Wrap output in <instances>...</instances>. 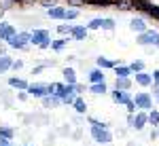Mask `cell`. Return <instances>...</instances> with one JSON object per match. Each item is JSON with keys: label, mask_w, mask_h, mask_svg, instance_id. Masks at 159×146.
<instances>
[{"label": "cell", "mask_w": 159, "mask_h": 146, "mask_svg": "<svg viewBox=\"0 0 159 146\" xmlns=\"http://www.w3.org/2000/svg\"><path fill=\"white\" fill-rule=\"evenodd\" d=\"M66 45H68V38H57V40H51V51H64L66 49Z\"/></svg>", "instance_id": "d4e9b609"}, {"label": "cell", "mask_w": 159, "mask_h": 146, "mask_svg": "<svg viewBox=\"0 0 159 146\" xmlns=\"http://www.w3.org/2000/svg\"><path fill=\"white\" fill-rule=\"evenodd\" d=\"M7 45H9L11 49L24 51V49H28V45H32V34H30V32H17Z\"/></svg>", "instance_id": "5b68a950"}, {"label": "cell", "mask_w": 159, "mask_h": 146, "mask_svg": "<svg viewBox=\"0 0 159 146\" xmlns=\"http://www.w3.org/2000/svg\"><path fill=\"white\" fill-rule=\"evenodd\" d=\"M34 2H38V0H19L21 7H30V4H34Z\"/></svg>", "instance_id": "b9f144b4"}, {"label": "cell", "mask_w": 159, "mask_h": 146, "mask_svg": "<svg viewBox=\"0 0 159 146\" xmlns=\"http://www.w3.org/2000/svg\"><path fill=\"white\" fill-rule=\"evenodd\" d=\"M115 9H119V11H132V9H136V0H115Z\"/></svg>", "instance_id": "44dd1931"}, {"label": "cell", "mask_w": 159, "mask_h": 146, "mask_svg": "<svg viewBox=\"0 0 159 146\" xmlns=\"http://www.w3.org/2000/svg\"><path fill=\"white\" fill-rule=\"evenodd\" d=\"M87 121L91 125V138H93V142H98L100 146H106L112 142V134H110V129H108V123H102L98 119H93V117H89Z\"/></svg>", "instance_id": "6da1fadb"}, {"label": "cell", "mask_w": 159, "mask_h": 146, "mask_svg": "<svg viewBox=\"0 0 159 146\" xmlns=\"http://www.w3.org/2000/svg\"><path fill=\"white\" fill-rule=\"evenodd\" d=\"M0 146H13L11 140H4V138H0Z\"/></svg>", "instance_id": "ee69618b"}, {"label": "cell", "mask_w": 159, "mask_h": 146, "mask_svg": "<svg viewBox=\"0 0 159 146\" xmlns=\"http://www.w3.org/2000/svg\"><path fill=\"white\" fill-rule=\"evenodd\" d=\"M151 78H153V91H157V89H159V68H155V70H153Z\"/></svg>", "instance_id": "d6a6232c"}, {"label": "cell", "mask_w": 159, "mask_h": 146, "mask_svg": "<svg viewBox=\"0 0 159 146\" xmlns=\"http://www.w3.org/2000/svg\"><path fill=\"white\" fill-rule=\"evenodd\" d=\"M64 13H66V7H51V9H47V15H49L51 19H64Z\"/></svg>", "instance_id": "7402d4cb"}, {"label": "cell", "mask_w": 159, "mask_h": 146, "mask_svg": "<svg viewBox=\"0 0 159 146\" xmlns=\"http://www.w3.org/2000/svg\"><path fill=\"white\" fill-rule=\"evenodd\" d=\"M127 125L136 129V131H142L144 127L148 125V112H136V114H127Z\"/></svg>", "instance_id": "8992f818"}, {"label": "cell", "mask_w": 159, "mask_h": 146, "mask_svg": "<svg viewBox=\"0 0 159 146\" xmlns=\"http://www.w3.org/2000/svg\"><path fill=\"white\" fill-rule=\"evenodd\" d=\"M15 4H17V0H0V11H11Z\"/></svg>", "instance_id": "4dcf8cb0"}, {"label": "cell", "mask_w": 159, "mask_h": 146, "mask_svg": "<svg viewBox=\"0 0 159 146\" xmlns=\"http://www.w3.org/2000/svg\"><path fill=\"white\" fill-rule=\"evenodd\" d=\"M70 30H72V25L70 24H60L57 25V34H61V36H70Z\"/></svg>", "instance_id": "f546056e"}, {"label": "cell", "mask_w": 159, "mask_h": 146, "mask_svg": "<svg viewBox=\"0 0 159 146\" xmlns=\"http://www.w3.org/2000/svg\"><path fill=\"white\" fill-rule=\"evenodd\" d=\"M13 66V57H9V55H0V74L9 72Z\"/></svg>", "instance_id": "603a6c76"}, {"label": "cell", "mask_w": 159, "mask_h": 146, "mask_svg": "<svg viewBox=\"0 0 159 146\" xmlns=\"http://www.w3.org/2000/svg\"><path fill=\"white\" fill-rule=\"evenodd\" d=\"M30 34H32V45L40 47L43 51H45V49H51V34H49V30H45V28H34Z\"/></svg>", "instance_id": "7a4b0ae2"}, {"label": "cell", "mask_w": 159, "mask_h": 146, "mask_svg": "<svg viewBox=\"0 0 159 146\" xmlns=\"http://www.w3.org/2000/svg\"><path fill=\"white\" fill-rule=\"evenodd\" d=\"M132 100L136 104V110H140V112H151L153 110V95L148 91H138Z\"/></svg>", "instance_id": "277c9868"}, {"label": "cell", "mask_w": 159, "mask_h": 146, "mask_svg": "<svg viewBox=\"0 0 159 146\" xmlns=\"http://www.w3.org/2000/svg\"><path fill=\"white\" fill-rule=\"evenodd\" d=\"M110 91V97H112V102L115 104H119V106H125L127 102H132V93L129 91H119V89H108Z\"/></svg>", "instance_id": "ba28073f"}, {"label": "cell", "mask_w": 159, "mask_h": 146, "mask_svg": "<svg viewBox=\"0 0 159 146\" xmlns=\"http://www.w3.org/2000/svg\"><path fill=\"white\" fill-rule=\"evenodd\" d=\"M28 85H30V83H28L25 78H19V76H11V78H9V87L17 89V91H25Z\"/></svg>", "instance_id": "2e32d148"}, {"label": "cell", "mask_w": 159, "mask_h": 146, "mask_svg": "<svg viewBox=\"0 0 159 146\" xmlns=\"http://www.w3.org/2000/svg\"><path fill=\"white\" fill-rule=\"evenodd\" d=\"M129 30L136 32V34H142V32H147L148 30V24L144 17H134L132 21H129Z\"/></svg>", "instance_id": "30bf717a"}, {"label": "cell", "mask_w": 159, "mask_h": 146, "mask_svg": "<svg viewBox=\"0 0 159 146\" xmlns=\"http://www.w3.org/2000/svg\"><path fill=\"white\" fill-rule=\"evenodd\" d=\"M87 30H102V17H96L87 24Z\"/></svg>", "instance_id": "1f68e13d"}, {"label": "cell", "mask_w": 159, "mask_h": 146, "mask_svg": "<svg viewBox=\"0 0 159 146\" xmlns=\"http://www.w3.org/2000/svg\"><path fill=\"white\" fill-rule=\"evenodd\" d=\"M25 146H32V144H25Z\"/></svg>", "instance_id": "7dc6e473"}, {"label": "cell", "mask_w": 159, "mask_h": 146, "mask_svg": "<svg viewBox=\"0 0 159 146\" xmlns=\"http://www.w3.org/2000/svg\"><path fill=\"white\" fill-rule=\"evenodd\" d=\"M43 70H45V66L40 64V66H36V68H32V74H40Z\"/></svg>", "instance_id": "7bdbcfd3"}, {"label": "cell", "mask_w": 159, "mask_h": 146, "mask_svg": "<svg viewBox=\"0 0 159 146\" xmlns=\"http://www.w3.org/2000/svg\"><path fill=\"white\" fill-rule=\"evenodd\" d=\"M38 2H40V7H47V9L57 7V0H38Z\"/></svg>", "instance_id": "74e56055"}, {"label": "cell", "mask_w": 159, "mask_h": 146, "mask_svg": "<svg viewBox=\"0 0 159 146\" xmlns=\"http://www.w3.org/2000/svg\"><path fill=\"white\" fill-rule=\"evenodd\" d=\"M60 106H64V104H61V100L57 95H53V93H51V95H45V97H43V108L53 110V108H60Z\"/></svg>", "instance_id": "5bb4252c"}, {"label": "cell", "mask_w": 159, "mask_h": 146, "mask_svg": "<svg viewBox=\"0 0 159 146\" xmlns=\"http://www.w3.org/2000/svg\"><path fill=\"white\" fill-rule=\"evenodd\" d=\"M24 68V61L21 60H13V66H11V70H15V72H19Z\"/></svg>", "instance_id": "f35d334b"}, {"label": "cell", "mask_w": 159, "mask_h": 146, "mask_svg": "<svg viewBox=\"0 0 159 146\" xmlns=\"http://www.w3.org/2000/svg\"><path fill=\"white\" fill-rule=\"evenodd\" d=\"M134 83H136V85H140V87H151V85H153V78H151V74L144 70V72L134 74Z\"/></svg>", "instance_id": "9a60e30c"}, {"label": "cell", "mask_w": 159, "mask_h": 146, "mask_svg": "<svg viewBox=\"0 0 159 146\" xmlns=\"http://www.w3.org/2000/svg\"><path fill=\"white\" fill-rule=\"evenodd\" d=\"M129 70H132V76L138 72H144V61L142 60H134L132 64H129Z\"/></svg>", "instance_id": "484cf974"}, {"label": "cell", "mask_w": 159, "mask_h": 146, "mask_svg": "<svg viewBox=\"0 0 159 146\" xmlns=\"http://www.w3.org/2000/svg\"><path fill=\"white\" fill-rule=\"evenodd\" d=\"M115 19H112V17H102V30H115Z\"/></svg>", "instance_id": "f1b7e54d"}, {"label": "cell", "mask_w": 159, "mask_h": 146, "mask_svg": "<svg viewBox=\"0 0 159 146\" xmlns=\"http://www.w3.org/2000/svg\"><path fill=\"white\" fill-rule=\"evenodd\" d=\"M115 76H117V78H132V70H129V66H125V64L115 66Z\"/></svg>", "instance_id": "e0dca14e"}, {"label": "cell", "mask_w": 159, "mask_h": 146, "mask_svg": "<svg viewBox=\"0 0 159 146\" xmlns=\"http://www.w3.org/2000/svg\"><path fill=\"white\" fill-rule=\"evenodd\" d=\"M85 91H87V87L83 85V83H76V85H74V93H76V95H83Z\"/></svg>", "instance_id": "d590c367"}, {"label": "cell", "mask_w": 159, "mask_h": 146, "mask_svg": "<svg viewBox=\"0 0 159 146\" xmlns=\"http://www.w3.org/2000/svg\"><path fill=\"white\" fill-rule=\"evenodd\" d=\"M132 85H134L132 78H115V89H119V91H129Z\"/></svg>", "instance_id": "ffe728a7"}, {"label": "cell", "mask_w": 159, "mask_h": 146, "mask_svg": "<svg viewBox=\"0 0 159 146\" xmlns=\"http://www.w3.org/2000/svg\"><path fill=\"white\" fill-rule=\"evenodd\" d=\"M72 108L76 110V114H85L87 112V102H85V97L83 95H76V100H74V104H72Z\"/></svg>", "instance_id": "d6986e66"}, {"label": "cell", "mask_w": 159, "mask_h": 146, "mask_svg": "<svg viewBox=\"0 0 159 146\" xmlns=\"http://www.w3.org/2000/svg\"><path fill=\"white\" fill-rule=\"evenodd\" d=\"M25 93L30 97H43L45 95H51V85L49 83H30L28 89H25Z\"/></svg>", "instance_id": "52a82bcc"}, {"label": "cell", "mask_w": 159, "mask_h": 146, "mask_svg": "<svg viewBox=\"0 0 159 146\" xmlns=\"http://www.w3.org/2000/svg\"><path fill=\"white\" fill-rule=\"evenodd\" d=\"M119 64H121L119 60H110L104 55L96 57V68H100V70H115V66H119Z\"/></svg>", "instance_id": "9c48e42d"}, {"label": "cell", "mask_w": 159, "mask_h": 146, "mask_svg": "<svg viewBox=\"0 0 159 146\" xmlns=\"http://www.w3.org/2000/svg\"><path fill=\"white\" fill-rule=\"evenodd\" d=\"M28 93H25V91H17V100H19V102H28Z\"/></svg>", "instance_id": "60d3db41"}, {"label": "cell", "mask_w": 159, "mask_h": 146, "mask_svg": "<svg viewBox=\"0 0 159 146\" xmlns=\"http://www.w3.org/2000/svg\"><path fill=\"white\" fill-rule=\"evenodd\" d=\"M61 78H64V85H76L79 83V78H76V70L70 68V66H66L64 70H61Z\"/></svg>", "instance_id": "8fae6325"}, {"label": "cell", "mask_w": 159, "mask_h": 146, "mask_svg": "<svg viewBox=\"0 0 159 146\" xmlns=\"http://www.w3.org/2000/svg\"><path fill=\"white\" fill-rule=\"evenodd\" d=\"M148 125H153V129H159V110H151L148 112Z\"/></svg>", "instance_id": "4316f807"}, {"label": "cell", "mask_w": 159, "mask_h": 146, "mask_svg": "<svg viewBox=\"0 0 159 146\" xmlns=\"http://www.w3.org/2000/svg\"><path fill=\"white\" fill-rule=\"evenodd\" d=\"M159 138V129H153V131H151V140H157Z\"/></svg>", "instance_id": "f6af8a7d"}, {"label": "cell", "mask_w": 159, "mask_h": 146, "mask_svg": "<svg viewBox=\"0 0 159 146\" xmlns=\"http://www.w3.org/2000/svg\"><path fill=\"white\" fill-rule=\"evenodd\" d=\"M66 2H68L70 9H79V7H85L87 4V0H66Z\"/></svg>", "instance_id": "836d02e7"}, {"label": "cell", "mask_w": 159, "mask_h": 146, "mask_svg": "<svg viewBox=\"0 0 159 146\" xmlns=\"http://www.w3.org/2000/svg\"><path fill=\"white\" fill-rule=\"evenodd\" d=\"M87 34H89L87 25H72V30H70L72 40H87Z\"/></svg>", "instance_id": "4fadbf2b"}, {"label": "cell", "mask_w": 159, "mask_h": 146, "mask_svg": "<svg viewBox=\"0 0 159 146\" xmlns=\"http://www.w3.org/2000/svg\"><path fill=\"white\" fill-rule=\"evenodd\" d=\"M7 28H9V24H7V21H0V40H4V34H7Z\"/></svg>", "instance_id": "ab89813d"}, {"label": "cell", "mask_w": 159, "mask_h": 146, "mask_svg": "<svg viewBox=\"0 0 159 146\" xmlns=\"http://www.w3.org/2000/svg\"><path fill=\"white\" fill-rule=\"evenodd\" d=\"M125 110H127V114H136V112H138V110H136V104H134V100L125 104Z\"/></svg>", "instance_id": "8d00e7d4"}, {"label": "cell", "mask_w": 159, "mask_h": 146, "mask_svg": "<svg viewBox=\"0 0 159 146\" xmlns=\"http://www.w3.org/2000/svg\"><path fill=\"white\" fill-rule=\"evenodd\" d=\"M87 78H89V85H96V83H106V74H104V70H100V68L89 70Z\"/></svg>", "instance_id": "7c38bea8"}, {"label": "cell", "mask_w": 159, "mask_h": 146, "mask_svg": "<svg viewBox=\"0 0 159 146\" xmlns=\"http://www.w3.org/2000/svg\"><path fill=\"white\" fill-rule=\"evenodd\" d=\"M0 138H4V140H11L15 138V129H13L11 125H0Z\"/></svg>", "instance_id": "cb8c5ba5"}, {"label": "cell", "mask_w": 159, "mask_h": 146, "mask_svg": "<svg viewBox=\"0 0 159 146\" xmlns=\"http://www.w3.org/2000/svg\"><path fill=\"white\" fill-rule=\"evenodd\" d=\"M155 100H157V102H159V89H157V91H155Z\"/></svg>", "instance_id": "bcb514c9"}, {"label": "cell", "mask_w": 159, "mask_h": 146, "mask_svg": "<svg viewBox=\"0 0 159 146\" xmlns=\"http://www.w3.org/2000/svg\"><path fill=\"white\" fill-rule=\"evenodd\" d=\"M79 17V9H66L64 13V21H74Z\"/></svg>", "instance_id": "83f0119b"}, {"label": "cell", "mask_w": 159, "mask_h": 146, "mask_svg": "<svg viewBox=\"0 0 159 146\" xmlns=\"http://www.w3.org/2000/svg\"><path fill=\"white\" fill-rule=\"evenodd\" d=\"M87 91L93 93V95H104V93H108V85L106 83H96V85L87 87Z\"/></svg>", "instance_id": "ac0fdd59"}, {"label": "cell", "mask_w": 159, "mask_h": 146, "mask_svg": "<svg viewBox=\"0 0 159 146\" xmlns=\"http://www.w3.org/2000/svg\"><path fill=\"white\" fill-rule=\"evenodd\" d=\"M15 34H17V30H15V28L9 24V28H7V34H4V42H9V40H11Z\"/></svg>", "instance_id": "e575fe53"}, {"label": "cell", "mask_w": 159, "mask_h": 146, "mask_svg": "<svg viewBox=\"0 0 159 146\" xmlns=\"http://www.w3.org/2000/svg\"><path fill=\"white\" fill-rule=\"evenodd\" d=\"M136 45L159 49V32L157 30H147V32H142V34H136Z\"/></svg>", "instance_id": "3957f363"}]
</instances>
